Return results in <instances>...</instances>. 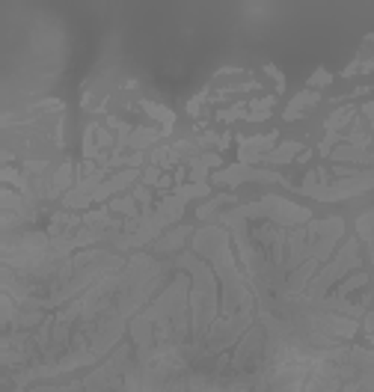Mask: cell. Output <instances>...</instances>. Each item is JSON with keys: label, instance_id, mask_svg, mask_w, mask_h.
Masks as SVG:
<instances>
[{"label": "cell", "instance_id": "3957f363", "mask_svg": "<svg viewBox=\"0 0 374 392\" xmlns=\"http://www.w3.org/2000/svg\"><path fill=\"white\" fill-rule=\"evenodd\" d=\"M208 182L217 185V187H238V185H244V182L294 187V182H288L282 173H277V170H259V166H247V164H232V166H226V170H217V173H211Z\"/></svg>", "mask_w": 374, "mask_h": 392}, {"label": "cell", "instance_id": "8992f818", "mask_svg": "<svg viewBox=\"0 0 374 392\" xmlns=\"http://www.w3.org/2000/svg\"><path fill=\"white\" fill-rule=\"evenodd\" d=\"M193 226H179V229H167L161 235V238L152 244L149 247V253L152 256H163V253H181L184 250V244L193 238Z\"/></svg>", "mask_w": 374, "mask_h": 392}, {"label": "cell", "instance_id": "ac0fdd59", "mask_svg": "<svg viewBox=\"0 0 374 392\" xmlns=\"http://www.w3.org/2000/svg\"><path fill=\"white\" fill-rule=\"evenodd\" d=\"M161 175H163V170L161 166H155V164H149L146 170H143V182L140 185H149V187H158V182H161Z\"/></svg>", "mask_w": 374, "mask_h": 392}, {"label": "cell", "instance_id": "8fae6325", "mask_svg": "<svg viewBox=\"0 0 374 392\" xmlns=\"http://www.w3.org/2000/svg\"><path fill=\"white\" fill-rule=\"evenodd\" d=\"M220 205H238V196L235 194H217V196H208L205 205L196 208V217L202 223H217V211Z\"/></svg>", "mask_w": 374, "mask_h": 392}, {"label": "cell", "instance_id": "9a60e30c", "mask_svg": "<svg viewBox=\"0 0 374 392\" xmlns=\"http://www.w3.org/2000/svg\"><path fill=\"white\" fill-rule=\"evenodd\" d=\"M131 196L137 199V205H140V211L143 214H152V211H155V205H152V187L149 185H134V190H131Z\"/></svg>", "mask_w": 374, "mask_h": 392}, {"label": "cell", "instance_id": "ba28073f", "mask_svg": "<svg viewBox=\"0 0 374 392\" xmlns=\"http://www.w3.org/2000/svg\"><path fill=\"white\" fill-rule=\"evenodd\" d=\"M306 149H303V143H297V140H285V143H279L277 149H270L265 158H261L259 164H291V161H297V155H303Z\"/></svg>", "mask_w": 374, "mask_h": 392}, {"label": "cell", "instance_id": "52a82bcc", "mask_svg": "<svg viewBox=\"0 0 374 392\" xmlns=\"http://www.w3.org/2000/svg\"><path fill=\"white\" fill-rule=\"evenodd\" d=\"M318 104H321V93H315V89H303V93H297L291 102H288V107L282 110V119H285V122L303 119V116L309 113L312 107H318Z\"/></svg>", "mask_w": 374, "mask_h": 392}, {"label": "cell", "instance_id": "7c38bea8", "mask_svg": "<svg viewBox=\"0 0 374 392\" xmlns=\"http://www.w3.org/2000/svg\"><path fill=\"white\" fill-rule=\"evenodd\" d=\"M107 208L113 211L116 217H122V220H137V217L143 214V211H140V205H137V199L131 196V190H128V194H119V196H113V199H110V203H107Z\"/></svg>", "mask_w": 374, "mask_h": 392}, {"label": "cell", "instance_id": "603a6c76", "mask_svg": "<svg viewBox=\"0 0 374 392\" xmlns=\"http://www.w3.org/2000/svg\"><path fill=\"white\" fill-rule=\"evenodd\" d=\"M368 339H371V345H374V333H371V336H368Z\"/></svg>", "mask_w": 374, "mask_h": 392}, {"label": "cell", "instance_id": "6da1fadb", "mask_svg": "<svg viewBox=\"0 0 374 392\" xmlns=\"http://www.w3.org/2000/svg\"><path fill=\"white\" fill-rule=\"evenodd\" d=\"M303 392H374V354L359 345H339L312 363Z\"/></svg>", "mask_w": 374, "mask_h": 392}, {"label": "cell", "instance_id": "5b68a950", "mask_svg": "<svg viewBox=\"0 0 374 392\" xmlns=\"http://www.w3.org/2000/svg\"><path fill=\"white\" fill-rule=\"evenodd\" d=\"M223 164V158H220V152H202L196 155V158L184 161L187 166V175H190V185H208V173H217V166Z\"/></svg>", "mask_w": 374, "mask_h": 392}, {"label": "cell", "instance_id": "44dd1931", "mask_svg": "<svg viewBox=\"0 0 374 392\" xmlns=\"http://www.w3.org/2000/svg\"><path fill=\"white\" fill-rule=\"evenodd\" d=\"M3 392H27L24 386H18V384H13V377H6L3 375Z\"/></svg>", "mask_w": 374, "mask_h": 392}, {"label": "cell", "instance_id": "ffe728a7", "mask_svg": "<svg viewBox=\"0 0 374 392\" xmlns=\"http://www.w3.org/2000/svg\"><path fill=\"white\" fill-rule=\"evenodd\" d=\"M205 98H208V89H202V93H196V95L190 98V104H187V113H190V116H200V107L205 104Z\"/></svg>", "mask_w": 374, "mask_h": 392}, {"label": "cell", "instance_id": "5bb4252c", "mask_svg": "<svg viewBox=\"0 0 374 392\" xmlns=\"http://www.w3.org/2000/svg\"><path fill=\"white\" fill-rule=\"evenodd\" d=\"M273 107H277V95H265V98H256V102H250V110H247V122H265V119H270Z\"/></svg>", "mask_w": 374, "mask_h": 392}, {"label": "cell", "instance_id": "d6986e66", "mask_svg": "<svg viewBox=\"0 0 374 392\" xmlns=\"http://www.w3.org/2000/svg\"><path fill=\"white\" fill-rule=\"evenodd\" d=\"M265 75L273 77V84H277V93H285V75L277 69V65H273V63H265Z\"/></svg>", "mask_w": 374, "mask_h": 392}, {"label": "cell", "instance_id": "277c9868", "mask_svg": "<svg viewBox=\"0 0 374 392\" xmlns=\"http://www.w3.org/2000/svg\"><path fill=\"white\" fill-rule=\"evenodd\" d=\"M277 140H279V131H270V134H259V137H238V164H259L270 149H277Z\"/></svg>", "mask_w": 374, "mask_h": 392}, {"label": "cell", "instance_id": "4fadbf2b", "mask_svg": "<svg viewBox=\"0 0 374 392\" xmlns=\"http://www.w3.org/2000/svg\"><path fill=\"white\" fill-rule=\"evenodd\" d=\"M357 235L366 241L368 256H371V276H374V211H366L359 220H357Z\"/></svg>", "mask_w": 374, "mask_h": 392}, {"label": "cell", "instance_id": "30bf717a", "mask_svg": "<svg viewBox=\"0 0 374 392\" xmlns=\"http://www.w3.org/2000/svg\"><path fill=\"white\" fill-rule=\"evenodd\" d=\"M359 116V107H354V104H345V107H339V110H333V113L327 116V122H324V131L327 134H345V128L350 125Z\"/></svg>", "mask_w": 374, "mask_h": 392}, {"label": "cell", "instance_id": "7a4b0ae2", "mask_svg": "<svg viewBox=\"0 0 374 392\" xmlns=\"http://www.w3.org/2000/svg\"><path fill=\"white\" fill-rule=\"evenodd\" d=\"M226 217L232 220H268V223H277V226H306L312 223V211L306 205H294L282 196H265L259 203H247V205H235L223 211Z\"/></svg>", "mask_w": 374, "mask_h": 392}, {"label": "cell", "instance_id": "2e32d148", "mask_svg": "<svg viewBox=\"0 0 374 392\" xmlns=\"http://www.w3.org/2000/svg\"><path fill=\"white\" fill-rule=\"evenodd\" d=\"M247 110H250V104H247V102H238V104L226 107V110H217V113H214V119H217V122H235V119H247Z\"/></svg>", "mask_w": 374, "mask_h": 392}, {"label": "cell", "instance_id": "9c48e42d", "mask_svg": "<svg viewBox=\"0 0 374 392\" xmlns=\"http://www.w3.org/2000/svg\"><path fill=\"white\" fill-rule=\"evenodd\" d=\"M140 107H143V113H146V116L161 122L163 137H170L172 128H175V110H170L167 104H158V102H140Z\"/></svg>", "mask_w": 374, "mask_h": 392}, {"label": "cell", "instance_id": "7402d4cb", "mask_svg": "<svg viewBox=\"0 0 374 392\" xmlns=\"http://www.w3.org/2000/svg\"><path fill=\"white\" fill-rule=\"evenodd\" d=\"M368 72H374V57H371L368 63H362V60H359V75H368Z\"/></svg>", "mask_w": 374, "mask_h": 392}, {"label": "cell", "instance_id": "e0dca14e", "mask_svg": "<svg viewBox=\"0 0 374 392\" xmlns=\"http://www.w3.org/2000/svg\"><path fill=\"white\" fill-rule=\"evenodd\" d=\"M330 84H333V75H330L327 69H315V72H312V77L306 81V86L315 89V93H318L321 86H330Z\"/></svg>", "mask_w": 374, "mask_h": 392}]
</instances>
